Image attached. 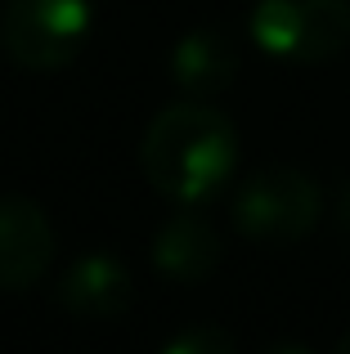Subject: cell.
Wrapping results in <instances>:
<instances>
[{
  "instance_id": "cell-1",
  "label": "cell",
  "mask_w": 350,
  "mask_h": 354,
  "mask_svg": "<svg viewBox=\"0 0 350 354\" xmlns=\"http://www.w3.org/2000/svg\"><path fill=\"white\" fill-rule=\"evenodd\" d=\"M144 180L175 207H202L229 184L238 166V130L202 99L162 108L140 139Z\"/></svg>"
},
{
  "instance_id": "cell-2",
  "label": "cell",
  "mask_w": 350,
  "mask_h": 354,
  "mask_svg": "<svg viewBox=\"0 0 350 354\" xmlns=\"http://www.w3.org/2000/svg\"><path fill=\"white\" fill-rule=\"evenodd\" d=\"M324 216V193L297 166H265L234 193V225L261 247H288L306 238Z\"/></svg>"
},
{
  "instance_id": "cell-3",
  "label": "cell",
  "mask_w": 350,
  "mask_h": 354,
  "mask_svg": "<svg viewBox=\"0 0 350 354\" xmlns=\"http://www.w3.org/2000/svg\"><path fill=\"white\" fill-rule=\"evenodd\" d=\"M247 32L270 59L328 63L350 45V0H256Z\"/></svg>"
},
{
  "instance_id": "cell-4",
  "label": "cell",
  "mask_w": 350,
  "mask_h": 354,
  "mask_svg": "<svg viewBox=\"0 0 350 354\" xmlns=\"http://www.w3.org/2000/svg\"><path fill=\"white\" fill-rule=\"evenodd\" d=\"M90 27V0H9L0 45L23 72H59L86 50Z\"/></svg>"
},
{
  "instance_id": "cell-5",
  "label": "cell",
  "mask_w": 350,
  "mask_h": 354,
  "mask_svg": "<svg viewBox=\"0 0 350 354\" xmlns=\"http://www.w3.org/2000/svg\"><path fill=\"white\" fill-rule=\"evenodd\" d=\"M54 260V229L41 202L0 198V292H32Z\"/></svg>"
},
{
  "instance_id": "cell-6",
  "label": "cell",
  "mask_w": 350,
  "mask_h": 354,
  "mask_svg": "<svg viewBox=\"0 0 350 354\" xmlns=\"http://www.w3.org/2000/svg\"><path fill=\"white\" fill-rule=\"evenodd\" d=\"M131 269L108 251H90V256L72 260L68 274L59 278V305L72 319H90V323H108L122 319L131 310Z\"/></svg>"
},
{
  "instance_id": "cell-7",
  "label": "cell",
  "mask_w": 350,
  "mask_h": 354,
  "mask_svg": "<svg viewBox=\"0 0 350 354\" xmlns=\"http://www.w3.org/2000/svg\"><path fill=\"white\" fill-rule=\"evenodd\" d=\"M153 265H158L162 278H171L180 287L207 283L220 265V234L193 207H184L180 216H171L153 234Z\"/></svg>"
},
{
  "instance_id": "cell-8",
  "label": "cell",
  "mask_w": 350,
  "mask_h": 354,
  "mask_svg": "<svg viewBox=\"0 0 350 354\" xmlns=\"http://www.w3.org/2000/svg\"><path fill=\"white\" fill-rule=\"evenodd\" d=\"M238 77V50L216 27H193L171 50V81L189 99H211Z\"/></svg>"
},
{
  "instance_id": "cell-9",
  "label": "cell",
  "mask_w": 350,
  "mask_h": 354,
  "mask_svg": "<svg viewBox=\"0 0 350 354\" xmlns=\"http://www.w3.org/2000/svg\"><path fill=\"white\" fill-rule=\"evenodd\" d=\"M229 350H234V337L225 328H189L162 346V354H229Z\"/></svg>"
},
{
  "instance_id": "cell-10",
  "label": "cell",
  "mask_w": 350,
  "mask_h": 354,
  "mask_svg": "<svg viewBox=\"0 0 350 354\" xmlns=\"http://www.w3.org/2000/svg\"><path fill=\"white\" fill-rule=\"evenodd\" d=\"M342 225L350 229V184H346V193H342Z\"/></svg>"
},
{
  "instance_id": "cell-11",
  "label": "cell",
  "mask_w": 350,
  "mask_h": 354,
  "mask_svg": "<svg viewBox=\"0 0 350 354\" xmlns=\"http://www.w3.org/2000/svg\"><path fill=\"white\" fill-rule=\"evenodd\" d=\"M337 350H342V354H350V332H346L342 341H337Z\"/></svg>"
}]
</instances>
